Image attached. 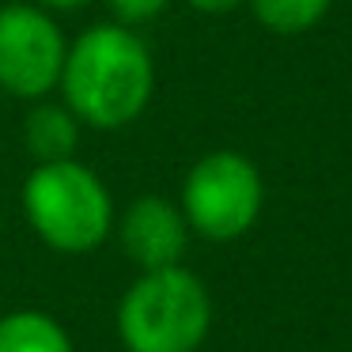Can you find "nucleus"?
<instances>
[{"label":"nucleus","instance_id":"nucleus-1","mask_svg":"<svg viewBox=\"0 0 352 352\" xmlns=\"http://www.w3.org/2000/svg\"><path fill=\"white\" fill-rule=\"evenodd\" d=\"M61 102L84 129L118 133L133 125L155 95V61L144 34L114 19L91 23L69 38L61 69Z\"/></svg>","mask_w":352,"mask_h":352},{"label":"nucleus","instance_id":"nucleus-2","mask_svg":"<svg viewBox=\"0 0 352 352\" xmlns=\"http://www.w3.org/2000/svg\"><path fill=\"white\" fill-rule=\"evenodd\" d=\"M19 205L34 235L65 258L95 254L114 235L118 223L110 186L76 155L57 163H34L23 178Z\"/></svg>","mask_w":352,"mask_h":352},{"label":"nucleus","instance_id":"nucleus-3","mask_svg":"<svg viewBox=\"0 0 352 352\" xmlns=\"http://www.w3.org/2000/svg\"><path fill=\"white\" fill-rule=\"evenodd\" d=\"M212 292L186 265L140 273L114 311L125 352H197L212 333Z\"/></svg>","mask_w":352,"mask_h":352},{"label":"nucleus","instance_id":"nucleus-4","mask_svg":"<svg viewBox=\"0 0 352 352\" xmlns=\"http://www.w3.org/2000/svg\"><path fill=\"white\" fill-rule=\"evenodd\" d=\"M186 223L205 243H235L265 208V178L239 148H216L190 163L178 193Z\"/></svg>","mask_w":352,"mask_h":352},{"label":"nucleus","instance_id":"nucleus-5","mask_svg":"<svg viewBox=\"0 0 352 352\" xmlns=\"http://www.w3.org/2000/svg\"><path fill=\"white\" fill-rule=\"evenodd\" d=\"M69 54L61 23L34 0L0 4V91L12 99H50L57 95Z\"/></svg>","mask_w":352,"mask_h":352},{"label":"nucleus","instance_id":"nucleus-6","mask_svg":"<svg viewBox=\"0 0 352 352\" xmlns=\"http://www.w3.org/2000/svg\"><path fill=\"white\" fill-rule=\"evenodd\" d=\"M114 235L122 243L125 258L148 273V269H167V265H182L186 250H190V223H186L178 201L160 197V193H144L133 197L129 205L118 212Z\"/></svg>","mask_w":352,"mask_h":352},{"label":"nucleus","instance_id":"nucleus-7","mask_svg":"<svg viewBox=\"0 0 352 352\" xmlns=\"http://www.w3.org/2000/svg\"><path fill=\"white\" fill-rule=\"evenodd\" d=\"M84 137L80 118L65 107L61 99H34L31 110L23 114V148L34 163H57L72 160Z\"/></svg>","mask_w":352,"mask_h":352},{"label":"nucleus","instance_id":"nucleus-8","mask_svg":"<svg viewBox=\"0 0 352 352\" xmlns=\"http://www.w3.org/2000/svg\"><path fill=\"white\" fill-rule=\"evenodd\" d=\"M0 352H76L72 333L50 311L19 307L0 314Z\"/></svg>","mask_w":352,"mask_h":352},{"label":"nucleus","instance_id":"nucleus-9","mask_svg":"<svg viewBox=\"0 0 352 352\" xmlns=\"http://www.w3.org/2000/svg\"><path fill=\"white\" fill-rule=\"evenodd\" d=\"M254 23L276 38L307 34L333 12V0H246Z\"/></svg>","mask_w":352,"mask_h":352},{"label":"nucleus","instance_id":"nucleus-10","mask_svg":"<svg viewBox=\"0 0 352 352\" xmlns=\"http://www.w3.org/2000/svg\"><path fill=\"white\" fill-rule=\"evenodd\" d=\"M110 12V19L122 27H133V31H140V27L155 23V19L167 16V8L175 4V0H102Z\"/></svg>","mask_w":352,"mask_h":352},{"label":"nucleus","instance_id":"nucleus-11","mask_svg":"<svg viewBox=\"0 0 352 352\" xmlns=\"http://www.w3.org/2000/svg\"><path fill=\"white\" fill-rule=\"evenodd\" d=\"M182 4L201 16H231V12L246 8V0H182Z\"/></svg>","mask_w":352,"mask_h":352},{"label":"nucleus","instance_id":"nucleus-12","mask_svg":"<svg viewBox=\"0 0 352 352\" xmlns=\"http://www.w3.org/2000/svg\"><path fill=\"white\" fill-rule=\"evenodd\" d=\"M34 4H42V8L54 12V16H69V12H84L91 0H34Z\"/></svg>","mask_w":352,"mask_h":352}]
</instances>
